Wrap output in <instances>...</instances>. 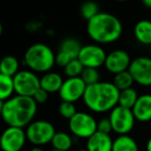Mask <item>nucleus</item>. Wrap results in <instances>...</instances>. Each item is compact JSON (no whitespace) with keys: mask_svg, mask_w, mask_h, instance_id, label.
Returning a JSON list of instances; mask_svg holds the SVG:
<instances>
[{"mask_svg":"<svg viewBox=\"0 0 151 151\" xmlns=\"http://www.w3.org/2000/svg\"><path fill=\"white\" fill-rule=\"evenodd\" d=\"M37 104L32 97L17 95L5 101H1L0 111L6 124L13 127L23 128L32 123L35 116Z\"/></svg>","mask_w":151,"mask_h":151,"instance_id":"f257e3e1","label":"nucleus"},{"mask_svg":"<svg viewBox=\"0 0 151 151\" xmlns=\"http://www.w3.org/2000/svg\"><path fill=\"white\" fill-rule=\"evenodd\" d=\"M120 91L113 83L99 82L87 86L84 94V103L88 109L95 113H105L117 107Z\"/></svg>","mask_w":151,"mask_h":151,"instance_id":"f03ea898","label":"nucleus"},{"mask_svg":"<svg viewBox=\"0 0 151 151\" xmlns=\"http://www.w3.org/2000/svg\"><path fill=\"white\" fill-rule=\"evenodd\" d=\"M87 33L94 42L111 44L122 34V24L117 17L108 13H99L87 23Z\"/></svg>","mask_w":151,"mask_h":151,"instance_id":"7ed1b4c3","label":"nucleus"},{"mask_svg":"<svg viewBox=\"0 0 151 151\" xmlns=\"http://www.w3.org/2000/svg\"><path fill=\"white\" fill-rule=\"evenodd\" d=\"M56 56L52 49L45 44H34L27 49L24 63L37 73H48L55 64Z\"/></svg>","mask_w":151,"mask_h":151,"instance_id":"20e7f679","label":"nucleus"},{"mask_svg":"<svg viewBox=\"0 0 151 151\" xmlns=\"http://www.w3.org/2000/svg\"><path fill=\"white\" fill-rule=\"evenodd\" d=\"M56 130L51 122L46 120H37L33 121L27 126L26 137L30 143L40 146L52 142Z\"/></svg>","mask_w":151,"mask_h":151,"instance_id":"39448f33","label":"nucleus"},{"mask_svg":"<svg viewBox=\"0 0 151 151\" xmlns=\"http://www.w3.org/2000/svg\"><path fill=\"white\" fill-rule=\"evenodd\" d=\"M69 130L79 138L88 140L97 132V122L91 115L84 112H78L69 120Z\"/></svg>","mask_w":151,"mask_h":151,"instance_id":"423d86ee","label":"nucleus"},{"mask_svg":"<svg viewBox=\"0 0 151 151\" xmlns=\"http://www.w3.org/2000/svg\"><path fill=\"white\" fill-rule=\"evenodd\" d=\"M14 84L18 95L33 97L40 89V79L30 70H21L14 77Z\"/></svg>","mask_w":151,"mask_h":151,"instance_id":"0eeeda50","label":"nucleus"},{"mask_svg":"<svg viewBox=\"0 0 151 151\" xmlns=\"http://www.w3.org/2000/svg\"><path fill=\"white\" fill-rule=\"evenodd\" d=\"M109 119L111 121L113 132H117L120 136H124L132 129L136 118L132 110L117 106L111 111Z\"/></svg>","mask_w":151,"mask_h":151,"instance_id":"6e6552de","label":"nucleus"},{"mask_svg":"<svg viewBox=\"0 0 151 151\" xmlns=\"http://www.w3.org/2000/svg\"><path fill=\"white\" fill-rule=\"evenodd\" d=\"M128 71L136 83L142 86H151V58L145 56L134 58Z\"/></svg>","mask_w":151,"mask_h":151,"instance_id":"1a4fd4ad","label":"nucleus"},{"mask_svg":"<svg viewBox=\"0 0 151 151\" xmlns=\"http://www.w3.org/2000/svg\"><path fill=\"white\" fill-rule=\"evenodd\" d=\"M107 56L101 47L97 45H87L82 48L78 59L84 67L99 68L103 64L105 65Z\"/></svg>","mask_w":151,"mask_h":151,"instance_id":"9d476101","label":"nucleus"},{"mask_svg":"<svg viewBox=\"0 0 151 151\" xmlns=\"http://www.w3.org/2000/svg\"><path fill=\"white\" fill-rule=\"evenodd\" d=\"M86 88L87 85L81 79V77L68 78L63 82L62 87L59 91V95H60V99H62V101L73 104L75 101L84 97Z\"/></svg>","mask_w":151,"mask_h":151,"instance_id":"9b49d317","label":"nucleus"},{"mask_svg":"<svg viewBox=\"0 0 151 151\" xmlns=\"http://www.w3.org/2000/svg\"><path fill=\"white\" fill-rule=\"evenodd\" d=\"M26 140L27 137L23 128L9 126L2 132L0 146L2 151H20L25 145Z\"/></svg>","mask_w":151,"mask_h":151,"instance_id":"f8f14e48","label":"nucleus"},{"mask_svg":"<svg viewBox=\"0 0 151 151\" xmlns=\"http://www.w3.org/2000/svg\"><path fill=\"white\" fill-rule=\"evenodd\" d=\"M130 57L125 51L123 50H115L108 54L106 59L105 66L110 73L117 75L122 71L128 70L130 66Z\"/></svg>","mask_w":151,"mask_h":151,"instance_id":"ddd939ff","label":"nucleus"},{"mask_svg":"<svg viewBox=\"0 0 151 151\" xmlns=\"http://www.w3.org/2000/svg\"><path fill=\"white\" fill-rule=\"evenodd\" d=\"M113 143L109 134L96 132L87 140L86 149L88 151H112Z\"/></svg>","mask_w":151,"mask_h":151,"instance_id":"4468645a","label":"nucleus"},{"mask_svg":"<svg viewBox=\"0 0 151 151\" xmlns=\"http://www.w3.org/2000/svg\"><path fill=\"white\" fill-rule=\"evenodd\" d=\"M132 113L139 121H151V94L139 96L136 105L132 108Z\"/></svg>","mask_w":151,"mask_h":151,"instance_id":"2eb2a0df","label":"nucleus"},{"mask_svg":"<svg viewBox=\"0 0 151 151\" xmlns=\"http://www.w3.org/2000/svg\"><path fill=\"white\" fill-rule=\"evenodd\" d=\"M64 81L61 76L56 73H47L40 79V88L46 90L48 93L59 92Z\"/></svg>","mask_w":151,"mask_h":151,"instance_id":"dca6fc26","label":"nucleus"},{"mask_svg":"<svg viewBox=\"0 0 151 151\" xmlns=\"http://www.w3.org/2000/svg\"><path fill=\"white\" fill-rule=\"evenodd\" d=\"M134 32L139 42L151 46V21L148 20L139 21L134 26Z\"/></svg>","mask_w":151,"mask_h":151,"instance_id":"f3484780","label":"nucleus"},{"mask_svg":"<svg viewBox=\"0 0 151 151\" xmlns=\"http://www.w3.org/2000/svg\"><path fill=\"white\" fill-rule=\"evenodd\" d=\"M82 48L83 47L81 46L80 42L78 40L73 37H67L61 42L59 51L67 54L71 59H77L79 57V54H80Z\"/></svg>","mask_w":151,"mask_h":151,"instance_id":"a211bd4d","label":"nucleus"},{"mask_svg":"<svg viewBox=\"0 0 151 151\" xmlns=\"http://www.w3.org/2000/svg\"><path fill=\"white\" fill-rule=\"evenodd\" d=\"M19 61L14 56H5L2 58L0 63V73L1 75L9 76V77H15L19 71Z\"/></svg>","mask_w":151,"mask_h":151,"instance_id":"6ab92c4d","label":"nucleus"},{"mask_svg":"<svg viewBox=\"0 0 151 151\" xmlns=\"http://www.w3.org/2000/svg\"><path fill=\"white\" fill-rule=\"evenodd\" d=\"M112 151H139L138 144L127 134L119 136L113 143Z\"/></svg>","mask_w":151,"mask_h":151,"instance_id":"aec40b11","label":"nucleus"},{"mask_svg":"<svg viewBox=\"0 0 151 151\" xmlns=\"http://www.w3.org/2000/svg\"><path fill=\"white\" fill-rule=\"evenodd\" d=\"M15 91L14 78L0 73V101H5L11 99Z\"/></svg>","mask_w":151,"mask_h":151,"instance_id":"412c9836","label":"nucleus"},{"mask_svg":"<svg viewBox=\"0 0 151 151\" xmlns=\"http://www.w3.org/2000/svg\"><path fill=\"white\" fill-rule=\"evenodd\" d=\"M138 99H139L138 93H137V91L134 88H129V89H126V90L120 91L118 106L126 108V109L132 110V108L134 107Z\"/></svg>","mask_w":151,"mask_h":151,"instance_id":"4be33fe9","label":"nucleus"},{"mask_svg":"<svg viewBox=\"0 0 151 151\" xmlns=\"http://www.w3.org/2000/svg\"><path fill=\"white\" fill-rule=\"evenodd\" d=\"M52 146L56 150L60 151H67L71 148L73 145V140L69 137V134H67L66 132H58L55 134L54 138L52 140Z\"/></svg>","mask_w":151,"mask_h":151,"instance_id":"5701e85b","label":"nucleus"},{"mask_svg":"<svg viewBox=\"0 0 151 151\" xmlns=\"http://www.w3.org/2000/svg\"><path fill=\"white\" fill-rule=\"evenodd\" d=\"M134 79H132V75L128 70L122 71L120 73H117L114 77L113 84L116 86V88L119 91H123L126 89L132 88V85L134 83Z\"/></svg>","mask_w":151,"mask_h":151,"instance_id":"b1692460","label":"nucleus"},{"mask_svg":"<svg viewBox=\"0 0 151 151\" xmlns=\"http://www.w3.org/2000/svg\"><path fill=\"white\" fill-rule=\"evenodd\" d=\"M85 67L80 62L78 58L71 60L66 66L64 67V73L68 78H79L82 75Z\"/></svg>","mask_w":151,"mask_h":151,"instance_id":"393cba45","label":"nucleus"},{"mask_svg":"<svg viewBox=\"0 0 151 151\" xmlns=\"http://www.w3.org/2000/svg\"><path fill=\"white\" fill-rule=\"evenodd\" d=\"M81 79L84 81V83L87 86L94 85L99 82V73L97 70V68L85 67L82 75H81Z\"/></svg>","mask_w":151,"mask_h":151,"instance_id":"a878e982","label":"nucleus"},{"mask_svg":"<svg viewBox=\"0 0 151 151\" xmlns=\"http://www.w3.org/2000/svg\"><path fill=\"white\" fill-rule=\"evenodd\" d=\"M99 14V5L95 2H85L84 4L81 6V15L87 21H90L91 19L97 16Z\"/></svg>","mask_w":151,"mask_h":151,"instance_id":"bb28decb","label":"nucleus"},{"mask_svg":"<svg viewBox=\"0 0 151 151\" xmlns=\"http://www.w3.org/2000/svg\"><path fill=\"white\" fill-rule=\"evenodd\" d=\"M59 113L65 119L70 120L76 114L78 113L76 107L73 103H67V101H62L59 106Z\"/></svg>","mask_w":151,"mask_h":151,"instance_id":"cd10ccee","label":"nucleus"},{"mask_svg":"<svg viewBox=\"0 0 151 151\" xmlns=\"http://www.w3.org/2000/svg\"><path fill=\"white\" fill-rule=\"evenodd\" d=\"M112 130H113V127H112L111 121L109 118H104L97 122V132L109 134Z\"/></svg>","mask_w":151,"mask_h":151,"instance_id":"c85d7f7f","label":"nucleus"},{"mask_svg":"<svg viewBox=\"0 0 151 151\" xmlns=\"http://www.w3.org/2000/svg\"><path fill=\"white\" fill-rule=\"evenodd\" d=\"M71 60H73V59H71L68 55L65 54V53H63V52H61V51H59L58 54L56 55V58H55V62H56V64H58L59 66L63 67V68H64V67L66 66V65L68 64Z\"/></svg>","mask_w":151,"mask_h":151,"instance_id":"c756f323","label":"nucleus"},{"mask_svg":"<svg viewBox=\"0 0 151 151\" xmlns=\"http://www.w3.org/2000/svg\"><path fill=\"white\" fill-rule=\"evenodd\" d=\"M48 96H49V93L47 92L46 90H44V89L40 88V90H38L37 92L34 94V96L32 97V99L35 101L36 104H44V103H46V101H47Z\"/></svg>","mask_w":151,"mask_h":151,"instance_id":"7c9ffc66","label":"nucleus"},{"mask_svg":"<svg viewBox=\"0 0 151 151\" xmlns=\"http://www.w3.org/2000/svg\"><path fill=\"white\" fill-rule=\"evenodd\" d=\"M143 4L146 7H148V9H151V0H144V1H143Z\"/></svg>","mask_w":151,"mask_h":151,"instance_id":"2f4dec72","label":"nucleus"},{"mask_svg":"<svg viewBox=\"0 0 151 151\" xmlns=\"http://www.w3.org/2000/svg\"><path fill=\"white\" fill-rule=\"evenodd\" d=\"M146 150L147 151H151V138L148 140L147 142V145H146Z\"/></svg>","mask_w":151,"mask_h":151,"instance_id":"473e14b6","label":"nucleus"},{"mask_svg":"<svg viewBox=\"0 0 151 151\" xmlns=\"http://www.w3.org/2000/svg\"><path fill=\"white\" fill-rule=\"evenodd\" d=\"M30 151H44V150H42V149H40V147H35V148L31 149Z\"/></svg>","mask_w":151,"mask_h":151,"instance_id":"72a5a7b5","label":"nucleus"},{"mask_svg":"<svg viewBox=\"0 0 151 151\" xmlns=\"http://www.w3.org/2000/svg\"><path fill=\"white\" fill-rule=\"evenodd\" d=\"M77 151H88L87 149H80V150H77Z\"/></svg>","mask_w":151,"mask_h":151,"instance_id":"f704fd0d","label":"nucleus"},{"mask_svg":"<svg viewBox=\"0 0 151 151\" xmlns=\"http://www.w3.org/2000/svg\"><path fill=\"white\" fill-rule=\"evenodd\" d=\"M51 151H60V150H56V149H52Z\"/></svg>","mask_w":151,"mask_h":151,"instance_id":"c9c22d12","label":"nucleus"},{"mask_svg":"<svg viewBox=\"0 0 151 151\" xmlns=\"http://www.w3.org/2000/svg\"><path fill=\"white\" fill-rule=\"evenodd\" d=\"M150 58H151V46H150Z\"/></svg>","mask_w":151,"mask_h":151,"instance_id":"e433bc0d","label":"nucleus"},{"mask_svg":"<svg viewBox=\"0 0 151 151\" xmlns=\"http://www.w3.org/2000/svg\"><path fill=\"white\" fill-rule=\"evenodd\" d=\"M150 125H151V121H150Z\"/></svg>","mask_w":151,"mask_h":151,"instance_id":"4c0bfd02","label":"nucleus"},{"mask_svg":"<svg viewBox=\"0 0 151 151\" xmlns=\"http://www.w3.org/2000/svg\"><path fill=\"white\" fill-rule=\"evenodd\" d=\"M150 90H151V86H150Z\"/></svg>","mask_w":151,"mask_h":151,"instance_id":"58836bf2","label":"nucleus"}]
</instances>
